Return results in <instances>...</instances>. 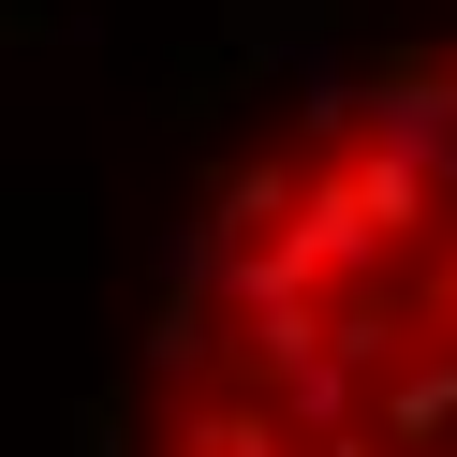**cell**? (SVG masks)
I'll list each match as a JSON object with an SVG mask.
<instances>
[{
    "mask_svg": "<svg viewBox=\"0 0 457 457\" xmlns=\"http://www.w3.org/2000/svg\"><path fill=\"white\" fill-rule=\"evenodd\" d=\"M133 457H457V30L221 162L148 310Z\"/></svg>",
    "mask_w": 457,
    "mask_h": 457,
    "instance_id": "6da1fadb",
    "label": "cell"
}]
</instances>
